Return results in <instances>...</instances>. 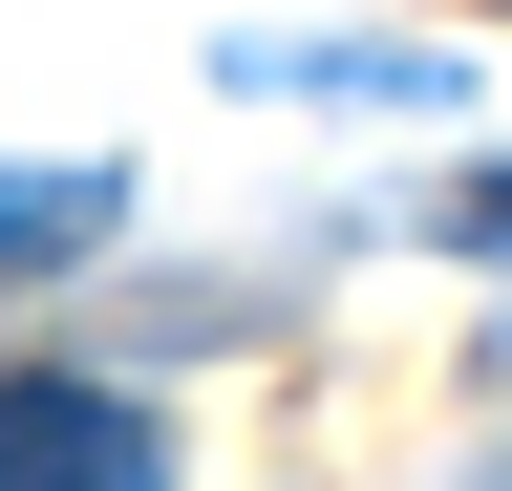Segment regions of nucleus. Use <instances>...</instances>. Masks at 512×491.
Masks as SVG:
<instances>
[{
    "label": "nucleus",
    "instance_id": "obj_1",
    "mask_svg": "<svg viewBox=\"0 0 512 491\" xmlns=\"http://www.w3.org/2000/svg\"><path fill=\"white\" fill-rule=\"evenodd\" d=\"M0 491H171V427L128 406V385H0Z\"/></svg>",
    "mask_w": 512,
    "mask_h": 491
},
{
    "label": "nucleus",
    "instance_id": "obj_2",
    "mask_svg": "<svg viewBox=\"0 0 512 491\" xmlns=\"http://www.w3.org/2000/svg\"><path fill=\"white\" fill-rule=\"evenodd\" d=\"M107 214H128V171H86V150L0 171V299H22V278H64V257H107Z\"/></svg>",
    "mask_w": 512,
    "mask_h": 491
},
{
    "label": "nucleus",
    "instance_id": "obj_3",
    "mask_svg": "<svg viewBox=\"0 0 512 491\" xmlns=\"http://www.w3.org/2000/svg\"><path fill=\"white\" fill-rule=\"evenodd\" d=\"M235 86H342V107H427V43H235Z\"/></svg>",
    "mask_w": 512,
    "mask_h": 491
},
{
    "label": "nucleus",
    "instance_id": "obj_4",
    "mask_svg": "<svg viewBox=\"0 0 512 491\" xmlns=\"http://www.w3.org/2000/svg\"><path fill=\"white\" fill-rule=\"evenodd\" d=\"M448 257H512V150L470 171V193H448Z\"/></svg>",
    "mask_w": 512,
    "mask_h": 491
}]
</instances>
